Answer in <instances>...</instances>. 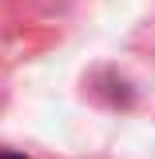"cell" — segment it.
<instances>
[{
  "label": "cell",
  "mask_w": 155,
  "mask_h": 159,
  "mask_svg": "<svg viewBox=\"0 0 155 159\" xmlns=\"http://www.w3.org/2000/svg\"><path fill=\"white\" fill-rule=\"evenodd\" d=\"M0 159H24V155H12V151H0Z\"/></svg>",
  "instance_id": "1"
}]
</instances>
